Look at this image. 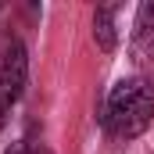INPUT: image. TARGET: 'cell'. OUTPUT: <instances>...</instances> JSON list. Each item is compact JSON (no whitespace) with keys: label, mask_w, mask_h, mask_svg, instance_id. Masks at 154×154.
I'll return each mask as SVG.
<instances>
[{"label":"cell","mask_w":154,"mask_h":154,"mask_svg":"<svg viewBox=\"0 0 154 154\" xmlns=\"http://www.w3.org/2000/svg\"><path fill=\"white\" fill-rule=\"evenodd\" d=\"M115 4H104V7H97L93 11V39H97V47L104 50V54H111L118 43V29H115Z\"/></svg>","instance_id":"obj_4"},{"label":"cell","mask_w":154,"mask_h":154,"mask_svg":"<svg viewBox=\"0 0 154 154\" xmlns=\"http://www.w3.org/2000/svg\"><path fill=\"white\" fill-rule=\"evenodd\" d=\"M154 118V86L143 75L122 79L115 90L108 93L104 104V125L115 140H136L140 133H147Z\"/></svg>","instance_id":"obj_1"},{"label":"cell","mask_w":154,"mask_h":154,"mask_svg":"<svg viewBox=\"0 0 154 154\" xmlns=\"http://www.w3.org/2000/svg\"><path fill=\"white\" fill-rule=\"evenodd\" d=\"M7 111H11V108H7V104H4V97H0V129L7 125Z\"/></svg>","instance_id":"obj_6"},{"label":"cell","mask_w":154,"mask_h":154,"mask_svg":"<svg viewBox=\"0 0 154 154\" xmlns=\"http://www.w3.org/2000/svg\"><path fill=\"white\" fill-rule=\"evenodd\" d=\"M4 154H32V147H29V143H11Z\"/></svg>","instance_id":"obj_5"},{"label":"cell","mask_w":154,"mask_h":154,"mask_svg":"<svg viewBox=\"0 0 154 154\" xmlns=\"http://www.w3.org/2000/svg\"><path fill=\"white\" fill-rule=\"evenodd\" d=\"M25 82H29V57H25V47H22V39H11L7 50H4V57H0V97H4L7 108L25 93Z\"/></svg>","instance_id":"obj_2"},{"label":"cell","mask_w":154,"mask_h":154,"mask_svg":"<svg viewBox=\"0 0 154 154\" xmlns=\"http://www.w3.org/2000/svg\"><path fill=\"white\" fill-rule=\"evenodd\" d=\"M129 54L136 65L154 61V0H143L136 7L133 18V39H129Z\"/></svg>","instance_id":"obj_3"}]
</instances>
